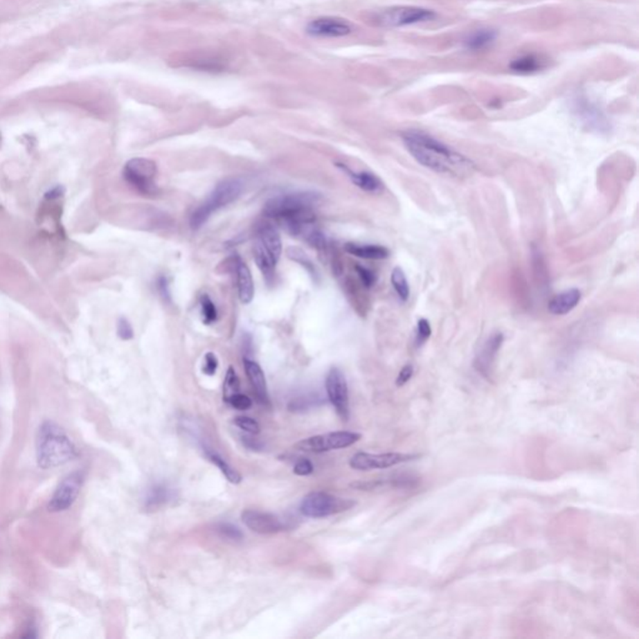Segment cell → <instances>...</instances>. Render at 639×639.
I'll list each match as a JSON object with an SVG mask.
<instances>
[{"mask_svg":"<svg viewBox=\"0 0 639 639\" xmlns=\"http://www.w3.org/2000/svg\"><path fill=\"white\" fill-rule=\"evenodd\" d=\"M407 152L418 164L447 177H469L475 171V163L456 152L451 146L420 130H408L401 135Z\"/></svg>","mask_w":639,"mask_h":639,"instance_id":"6da1fadb","label":"cell"},{"mask_svg":"<svg viewBox=\"0 0 639 639\" xmlns=\"http://www.w3.org/2000/svg\"><path fill=\"white\" fill-rule=\"evenodd\" d=\"M321 201L316 192H292L272 197L265 204L264 215L281 224L292 235H304L315 225L316 214L314 209Z\"/></svg>","mask_w":639,"mask_h":639,"instance_id":"7a4b0ae2","label":"cell"},{"mask_svg":"<svg viewBox=\"0 0 639 639\" xmlns=\"http://www.w3.org/2000/svg\"><path fill=\"white\" fill-rule=\"evenodd\" d=\"M79 455L75 443L66 432L54 422L46 421L39 427L37 436V461L42 469H57Z\"/></svg>","mask_w":639,"mask_h":639,"instance_id":"3957f363","label":"cell"},{"mask_svg":"<svg viewBox=\"0 0 639 639\" xmlns=\"http://www.w3.org/2000/svg\"><path fill=\"white\" fill-rule=\"evenodd\" d=\"M244 189V183L239 177H228L216 185L215 189L210 194L208 199L197 206V210L191 214L190 225L194 230L201 228L208 222L210 216L217 210L234 203L240 197Z\"/></svg>","mask_w":639,"mask_h":639,"instance_id":"277c9868","label":"cell"},{"mask_svg":"<svg viewBox=\"0 0 639 639\" xmlns=\"http://www.w3.org/2000/svg\"><path fill=\"white\" fill-rule=\"evenodd\" d=\"M356 506V502L350 498H342L334 494L316 491L306 494L300 506V512L305 517L310 519H323L337 513L346 512Z\"/></svg>","mask_w":639,"mask_h":639,"instance_id":"5b68a950","label":"cell"},{"mask_svg":"<svg viewBox=\"0 0 639 639\" xmlns=\"http://www.w3.org/2000/svg\"><path fill=\"white\" fill-rule=\"evenodd\" d=\"M437 14L426 8L410 7V6H399V7L387 8L374 15V23L376 26L382 28H402V26H413L420 23H426L431 20L436 19Z\"/></svg>","mask_w":639,"mask_h":639,"instance_id":"8992f818","label":"cell"},{"mask_svg":"<svg viewBox=\"0 0 639 639\" xmlns=\"http://www.w3.org/2000/svg\"><path fill=\"white\" fill-rule=\"evenodd\" d=\"M123 175L127 184L134 188L135 190L143 195H154L158 191L156 185V175H158V166L156 163L150 159L135 158L129 160Z\"/></svg>","mask_w":639,"mask_h":639,"instance_id":"52a82bcc","label":"cell"},{"mask_svg":"<svg viewBox=\"0 0 639 639\" xmlns=\"http://www.w3.org/2000/svg\"><path fill=\"white\" fill-rule=\"evenodd\" d=\"M361 433L351 431H337L309 437L295 444V449L311 453H323L332 449L350 447L361 440Z\"/></svg>","mask_w":639,"mask_h":639,"instance_id":"ba28073f","label":"cell"},{"mask_svg":"<svg viewBox=\"0 0 639 639\" xmlns=\"http://www.w3.org/2000/svg\"><path fill=\"white\" fill-rule=\"evenodd\" d=\"M418 455L411 453H399V452H388V453H366L359 452L354 453L350 460V467L357 471H370V469H381L393 467L399 463L408 462L417 458Z\"/></svg>","mask_w":639,"mask_h":639,"instance_id":"9c48e42d","label":"cell"},{"mask_svg":"<svg viewBox=\"0 0 639 639\" xmlns=\"http://www.w3.org/2000/svg\"><path fill=\"white\" fill-rule=\"evenodd\" d=\"M85 475L82 471H76L66 476L62 483L57 486L55 492L49 502L51 512H63L69 510L74 505L78 496L80 494Z\"/></svg>","mask_w":639,"mask_h":639,"instance_id":"30bf717a","label":"cell"},{"mask_svg":"<svg viewBox=\"0 0 639 639\" xmlns=\"http://www.w3.org/2000/svg\"><path fill=\"white\" fill-rule=\"evenodd\" d=\"M326 393L330 402L343 421L350 417L348 381L340 368H332L326 377Z\"/></svg>","mask_w":639,"mask_h":639,"instance_id":"8fae6325","label":"cell"},{"mask_svg":"<svg viewBox=\"0 0 639 639\" xmlns=\"http://www.w3.org/2000/svg\"><path fill=\"white\" fill-rule=\"evenodd\" d=\"M352 32L354 28L348 20L335 17H320L306 26V33L315 38H341Z\"/></svg>","mask_w":639,"mask_h":639,"instance_id":"7c38bea8","label":"cell"},{"mask_svg":"<svg viewBox=\"0 0 639 639\" xmlns=\"http://www.w3.org/2000/svg\"><path fill=\"white\" fill-rule=\"evenodd\" d=\"M241 519L249 530L260 534H273L284 531L285 523L273 513L262 512L259 510H245L241 513Z\"/></svg>","mask_w":639,"mask_h":639,"instance_id":"4fadbf2b","label":"cell"},{"mask_svg":"<svg viewBox=\"0 0 639 639\" xmlns=\"http://www.w3.org/2000/svg\"><path fill=\"white\" fill-rule=\"evenodd\" d=\"M503 340H505L503 335L501 332H497V334H494V335L491 336L487 341L483 343V346L480 350V352L476 356L475 360L476 370L480 374L488 377V375L491 372L492 365H494V359L498 354L502 343H503Z\"/></svg>","mask_w":639,"mask_h":639,"instance_id":"5bb4252c","label":"cell"},{"mask_svg":"<svg viewBox=\"0 0 639 639\" xmlns=\"http://www.w3.org/2000/svg\"><path fill=\"white\" fill-rule=\"evenodd\" d=\"M244 368L246 371L247 379L253 387L260 402L262 405L270 406V396H269L267 384H266L265 375H264L262 368H260L258 362L250 360L247 357L244 359Z\"/></svg>","mask_w":639,"mask_h":639,"instance_id":"9a60e30c","label":"cell"},{"mask_svg":"<svg viewBox=\"0 0 639 639\" xmlns=\"http://www.w3.org/2000/svg\"><path fill=\"white\" fill-rule=\"evenodd\" d=\"M337 166L351 179V181L357 188H360L361 190L366 191L370 194H380L385 189V184L374 172H370V171L357 172V171L348 169V166L342 164H337Z\"/></svg>","mask_w":639,"mask_h":639,"instance_id":"2e32d148","label":"cell"},{"mask_svg":"<svg viewBox=\"0 0 639 639\" xmlns=\"http://www.w3.org/2000/svg\"><path fill=\"white\" fill-rule=\"evenodd\" d=\"M256 241H259L260 245L270 256V259L275 264H278L280 256L282 253V242H281V237H280L278 230L269 224L261 225L258 231V240Z\"/></svg>","mask_w":639,"mask_h":639,"instance_id":"e0dca14e","label":"cell"},{"mask_svg":"<svg viewBox=\"0 0 639 639\" xmlns=\"http://www.w3.org/2000/svg\"><path fill=\"white\" fill-rule=\"evenodd\" d=\"M581 298L582 294L578 289H568L552 298L548 303V311L555 316H564L576 309Z\"/></svg>","mask_w":639,"mask_h":639,"instance_id":"ac0fdd59","label":"cell"},{"mask_svg":"<svg viewBox=\"0 0 639 639\" xmlns=\"http://www.w3.org/2000/svg\"><path fill=\"white\" fill-rule=\"evenodd\" d=\"M343 250L352 256L365 260H385L390 256V250L381 245L348 242L345 244Z\"/></svg>","mask_w":639,"mask_h":639,"instance_id":"d6986e66","label":"cell"},{"mask_svg":"<svg viewBox=\"0 0 639 639\" xmlns=\"http://www.w3.org/2000/svg\"><path fill=\"white\" fill-rule=\"evenodd\" d=\"M236 273H237V287H239V298L242 304H250L253 298V281L251 271L245 262H242L237 258L236 262Z\"/></svg>","mask_w":639,"mask_h":639,"instance_id":"ffe728a7","label":"cell"},{"mask_svg":"<svg viewBox=\"0 0 639 639\" xmlns=\"http://www.w3.org/2000/svg\"><path fill=\"white\" fill-rule=\"evenodd\" d=\"M172 498V491L164 483H155L146 492L144 507L147 511H158Z\"/></svg>","mask_w":639,"mask_h":639,"instance_id":"44dd1931","label":"cell"},{"mask_svg":"<svg viewBox=\"0 0 639 639\" xmlns=\"http://www.w3.org/2000/svg\"><path fill=\"white\" fill-rule=\"evenodd\" d=\"M546 66V60L537 54H525L514 59L510 64V69L517 74H533L541 71Z\"/></svg>","mask_w":639,"mask_h":639,"instance_id":"7402d4cb","label":"cell"},{"mask_svg":"<svg viewBox=\"0 0 639 639\" xmlns=\"http://www.w3.org/2000/svg\"><path fill=\"white\" fill-rule=\"evenodd\" d=\"M496 38H497V32L494 29H478L476 32L471 33L469 37L463 40V45L469 51H483L494 44Z\"/></svg>","mask_w":639,"mask_h":639,"instance_id":"603a6c76","label":"cell"},{"mask_svg":"<svg viewBox=\"0 0 639 639\" xmlns=\"http://www.w3.org/2000/svg\"><path fill=\"white\" fill-rule=\"evenodd\" d=\"M253 260H255V262L259 267L261 273L264 275L266 281L269 284H271L276 264L270 259V256L266 253L265 250L260 245L259 241H255V245H253Z\"/></svg>","mask_w":639,"mask_h":639,"instance_id":"cb8c5ba5","label":"cell"},{"mask_svg":"<svg viewBox=\"0 0 639 639\" xmlns=\"http://www.w3.org/2000/svg\"><path fill=\"white\" fill-rule=\"evenodd\" d=\"M206 457L209 458L210 462L214 463L216 467L222 471V475L228 478V482H231V483H234V485H239V483H240L241 480H242L240 474H239L234 467H231V466L222 458V456L219 455V453H216L214 451H209V449H208V451H206Z\"/></svg>","mask_w":639,"mask_h":639,"instance_id":"d4e9b609","label":"cell"},{"mask_svg":"<svg viewBox=\"0 0 639 639\" xmlns=\"http://www.w3.org/2000/svg\"><path fill=\"white\" fill-rule=\"evenodd\" d=\"M391 284L399 300L406 303L410 298V285L406 278V273L401 267H395L391 272Z\"/></svg>","mask_w":639,"mask_h":639,"instance_id":"484cf974","label":"cell"},{"mask_svg":"<svg viewBox=\"0 0 639 639\" xmlns=\"http://www.w3.org/2000/svg\"><path fill=\"white\" fill-rule=\"evenodd\" d=\"M577 113L581 115L583 120L591 125L595 124V127H601L602 123L604 121L601 111L593 105H591L588 102H577Z\"/></svg>","mask_w":639,"mask_h":639,"instance_id":"4316f807","label":"cell"},{"mask_svg":"<svg viewBox=\"0 0 639 639\" xmlns=\"http://www.w3.org/2000/svg\"><path fill=\"white\" fill-rule=\"evenodd\" d=\"M200 312H201L203 323L205 325H211L217 320V309H216L215 304L213 303V300L206 294H204L200 298Z\"/></svg>","mask_w":639,"mask_h":639,"instance_id":"83f0119b","label":"cell"},{"mask_svg":"<svg viewBox=\"0 0 639 639\" xmlns=\"http://www.w3.org/2000/svg\"><path fill=\"white\" fill-rule=\"evenodd\" d=\"M286 253H287V258H289V259L296 261V262L303 266V267H306V270L310 272L311 276H315V278H316L317 275L315 265L311 262V260L306 256V253H305L301 249H298V247H289V249L286 250Z\"/></svg>","mask_w":639,"mask_h":639,"instance_id":"f1b7e54d","label":"cell"},{"mask_svg":"<svg viewBox=\"0 0 639 639\" xmlns=\"http://www.w3.org/2000/svg\"><path fill=\"white\" fill-rule=\"evenodd\" d=\"M239 390H240V380L234 368L230 366L225 376V382H224V399H228L234 393H239Z\"/></svg>","mask_w":639,"mask_h":639,"instance_id":"f546056e","label":"cell"},{"mask_svg":"<svg viewBox=\"0 0 639 639\" xmlns=\"http://www.w3.org/2000/svg\"><path fill=\"white\" fill-rule=\"evenodd\" d=\"M216 530H217L219 534L222 538H226L228 541H234L235 542V541H241L244 538V534L240 531V528L236 527V525H231V523L222 522L220 525H217Z\"/></svg>","mask_w":639,"mask_h":639,"instance_id":"4dcf8cb0","label":"cell"},{"mask_svg":"<svg viewBox=\"0 0 639 639\" xmlns=\"http://www.w3.org/2000/svg\"><path fill=\"white\" fill-rule=\"evenodd\" d=\"M225 401L228 402V405L233 406L234 408L239 410V411H246L249 408H251V406H253V401L250 399V397L240 393L231 395L230 397L225 399Z\"/></svg>","mask_w":639,"mask_h":639,"instance_id":"1f68e13d","label":"cell"},{"mask_svg":"<svg viewBox=\"0 0 639 639\" xmlns=\"http://www.w3.org/2000/svg\"><path fill=\"white\" fill-rule=\"evenodd\" d=\"M234 424L241 430L246 431L251 435H258L260 432V424H258V421L253 420V418L249 417V416H237V417H235Z\"/></svg>","mask_w":639,"mask_h":639,"instance_id":"d6a6232c","label":"cell"},{"mask_svg":"<svg viewBox=\"0 0 639 639\" xmlns=\"http://www.w3.org/2000/svg\"><path fill=\"white\" fill-rule=\"evenodd\" d=\"M432 334L431 325L426 318H420L417 323V332H416V345L421 346L430 339Z\"/></svg>","mask_w":639,"mask_h":639,"instance_id":"836d02e7","label":"cell"},{"mask_svg":"<svg viewBox=\"0 0 639 639\" xmlns=\"http://www.w3.org/2000/svg\"><path fill=\"white\" fill-rule=\"evenodd\" d=\"M354 270L357 272L359 278H360L361 282L362 285L365 286L366 289H371L372 286L375 285L376 282V275L372 270H370L368 267H363V266L356 265L354 266Z\"/></svg>","mask_w":639,"mask_h":639,"instance_id":"e575fe53","label":"cell"},{"mask_svg":"<svg viewBox=\"0 0 639 639\" xmlns=\"http://www.w3.org/2000/svg\"><path fill=\"white\" fill-rule=\"evenodd\" d=\"M219 368V360L215 354L208 352L204 357L203 372L208 376H214Z\"/></svg>","mask_w":639,"mask_h":639,"instance_id":"d590c367","label":"cell"},{"mask_svg":"<svg viewBox=\"0 0 639 639\" xmlns=\"http://www.w3.org/2000/svg\"><path fill=\"white\" fill-rule=\"evenodd\" d=\"M312 472H314V465L306 458H301L294 467V474L296 476H301V477L310 476Z\"/></svg>","mask_w":639,"mask_h":639,"instance_id":"8d00e7d4","label":"cell"},{"mask_svg":"<svg viewBox=\"0 0 639 639\" xmlns=\"http://www.w3.org/2000/svg\"><path fill=\"white\" fill-rule=\"evenodd\" d=\"M118 335L123 340H132L134 337L133 327L127 318L121 317L118 323Z\"/></svg>","mask_w":639,"mask_h":639,"instance_id":"74e56055","label":"cell"},{"mask_svg":"<svg viewBox=\"0 0 639 639\" xmlns=\"http://www.w3.org/2000/svg\"><path fill=\"white\" fill-rule=\"evenodd\" d=\"M413 366L412 365H406L402 368V370L399 371V376H397V380H396V385L397 386H404L406 385L408 381L411 380L412 376H413Z\"/></svg>","mask_w":639,"mask_h":639,"instance_id":"f35d334b","label":"cell"},{"mask_svg":"<svg viewBox=\"0 0 639 639\" xmlns=\"http://www.w3.org/2000/svg\"><path fill=\"white\" fill-rule=\"evenodd\" d=\"M158 290L161 295V298H164V301H170V290H169V282H168V279L164 278V276H160L158 279Z\"/></svg>","mask_w":639,"mask_h":639,"instance_id":"ab89813d","label":"cell"},{"mask_svg":"<svg viewBox=\"0 0 639 639\" xmlns=\"http://www.w3.org/2000/svg\"><path fill=\"white\" fill-rule=\"evenodd\" d=\"M244 440V444L246 446L247 449H253V451H260V449H264V444L253 440V438H250V437H242Z\"/></svg>","mask_w":639,"mask_h":639,"instance_id":"60d3db41","label":"cell"},{"mask_svg":"<svg viewBox=\"0 0 639 639\" xmlns=\"http://www.w3.org/2000/svg\"><path fill=\"white\" fill-rule=\"evenodd\" d=\"M0 140H1V135H0Z\"/></svg>","mask_w":639,"mask_h":639,"instance_id":"b9f144b4","label":"cell"}]
</instances>
